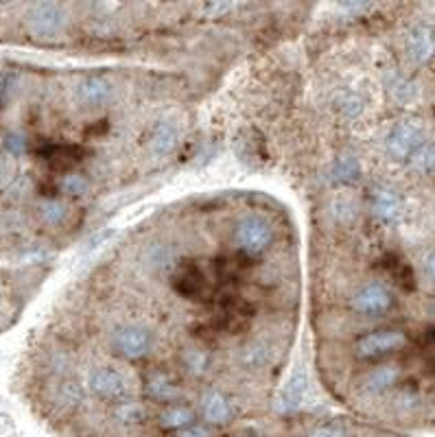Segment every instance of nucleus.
<instances>
[{"label": "nucleus", "mask_w": 435, "mask_h": 437, "mask_svg": "<svg viewBox=\"0 0 435 437\" xmlns=\"http://www.w3.org/2000/svg\"><path fill=\"white\" fill-rule=\"evenodd\" d=\"M409 166L420 175H433L435 173V142H424L422 147L409 158Z\"/></svg>", "instance_id": "20"}, {"label": "nucleus", "mask_w": 435, "mask_h": 437, "mask_svg": "<svg viewBox=\"0 0 435 437\" xmlns=\"http://www.w3.org/2000/svg\"><path fill=\"white\" fill-rule=\"evenodd\" d=\"M361 178V164L355 156H341L333 164L331 180L335 184H355Z\"/></svg>", "instance_id": "18"}, {"label": "nucleus", "mask_w": 435, "mask_h": 437, "mask_svg": "<svg viewBox=\"0 0 435 437\" xmlns=\"http://www.w3.org/2000/svg\"><path fill=\"white\" fill-rule=\"evenodd\" d=\"M422 271H424V276L429 278V280H433L435 282V247H431V249H426L424 252V256H422Z\"/></svg>", "instance_id": "28"}, {"label": "nucleus", "mask_w": 435, "mask_h": 437, "mask_svg": "<svg viewBox=\"0 0 435 437\" xmlns=\"http://www.w3.org/2000/svg\"><path fill=\"white\" fill-rule=\"evenodd\" d=\"M304 392H306V378H304L302 372H296L291 378H289L286 387L280 394L278 409L280 411H296L298 406L304 402Z\"/></svg>", "instance_id": "14"}, {"label": "nucleus", "mask_w": 435, "mask_h": 437, "mask_svg": "<svg viewBox=\"0 0 435 437\" xmlns=\"http://www.w3.org/2000/svg\"><path fill=\"white\" fill-rule=\"evenodd\" d=\"M68 24L66 7L60 3H38L26 11V28L36 38H55Z\"/></svg>", "instance_id": "5"}, {"label": "nucleus", "mask_w": 435, "mask_h": 437, "mask_svg": "<svg viewBox=\"0 0 435 437\" xmlns=\"http://www.w3.org/2000/svg\"><path fill=\"white\" fill-rule=\"evenodd\" d=\"M112 416L114 420L123 424V426H136V424H142L144 420H147L149 411H147V406H144L142 402L138 400H125V402H119L112 409Z\"/></svg>", "instance_id": "16"}, {"label": "nucleus", "mask_w": 435, "mask_h": 437, "mask_svg": "<svg viewBox=\"0 0 435 437\" xmlns=\"http://www.w3.org/2000/svg\"><path fill=\"white\" fill-rule=\"evenodd\" d=\"M180 142V127L173 121H160L149 138V153L154 158H164L176 151Z\"/></svg>", "instance_id": "11"}, {"label": "nucleus", "mask_w": 435, "mask_h": 437, "mask_svg": "<svg viewBox=\"0 0 435 437\" xmlns=\"http://www.w3.org/2000/svg\"><path fill=\"white\" fill-rule=\"evenodd\" d=\"M60 188L70 197H81V195L88 193L90 182L85 180L81 173H66L62 178V182H60Z\"/></svg>", "instance_id": "26"}, {"label": "nucleus", "mask_w": 435, "mask_h": 437, "mask_svg": "<svg viewBox=\"0 0 435 437\" xmlns=\"http://www.w3.org/2000/svg\"><path fill=\"white\" fill-rule=\"evenodd\" d=\"M3 173H5V160L0 158V178H3Z\"/></svg>", "instance_id": "32"}, {"label": "nucleus", "mask_w": 435, "mask_h": 437, "mask_svg": "<svg viewBox=\"0 0 435 437\" xmlns=\"http://www.w3.org/2000/svg\"><path fill=\"white\" fill-rule=\"evenodd\" d=\"M144 392H147L149 398L158 400V402H171L176 400L182 392H180V385L173 381L168 374H162V372H156L147 378V385H144Z\"/></svg>", "instance_id": "13"}, {"label": "nucleus", "mask_w": 435, "mask_h": 437, "mask_svg": "<svg viewBox=\"0 0 435 437\" xmlns=\"http://www.w3.org/2000/svg\"><path fill=\"white\" fill-rule=\"evenodd\" d=\"M178 437H210V431L206 426H199V424H190L182 431H178Z\"/></svg>", "instance_id": "30"}, {"label": "nucleus", "mask_w": 435, "mask_h": 437, "mask_svg": "<svg viewBox=\"0 0 435 437\" xmlns=\"http://www.w3.org/2000/svg\"><path fill=\"white\" fill-rule=\"evenodd\" d=\"M154 333L142 324H123L109 337L112 350L127 361L144 359L154 350Z\"/></svg>", "instance_id": "3"}, {"label": "nucleus", "mask_w": 435, "mask_h": 437, "mask_svg": "<svg viewBox=\"0 0 435 437\" xmlns=\"http://www.w3.org/2000/svg\"><path fill=\"white\" fill-rule=\"evenodd\" d=\"M235 7H237L235 3H208V5H206V11H208L210 16L219 18V14H227V11H232Z\"/></svg>", "instance_id": "31"}, {"label": "nucleus", "mask_w": 435, "mask_h": 437, "mask_svg": "<svg viewBox=\"0 0 435 437\" xmlns=\"http://www.w3.org/2000/svg\"><path fill=\"white\" fill-rule=\"evenodd\" d=\"M387 92H390V97H392L396 103L404 105V103H412V101L416 99L418 85H416L412 79L404 77V75H400V72H392V75L387 77Z\"/></svg>", "instance_id": "17"}, {"label": "nucleus", "mask_w": 435, "mask_h": 437, "mask_svg": "<svg viewBox=\"0 0 435 437\" xmlns=\"http://www.w3.org/2000/svg\"><path fill=\"white\" fill-rule=\"evenodd\" d=\"M114 95V85L107 77L103 75H92L85 77L79 85H77V101L81 107L85 109H97L103 107L105 103H109Z\"/></svg>", "instance_id": "8"}, {"label": "nucleus", "mask_w": 435, "mask_h": 437, "mask_svg": "<svg viewBox=\"0 0 435 437\" xmlns=\"http://www.w3.org/2000/svg\"><path fill=\"white\" fill-rule=\"evenodd\" d=\"M370 206L374 217L383 223H396L402 215V199L390 186H376L370 195Z\"/></svg>", "instance_id": "9"}, {"label": "nucleus", "mask_w": 435, "mask_h": 437, "mask_svg": "<svg viewBox=\"0 0 435 437\" xmlns=\"http://www.w3.org/2000/svg\"><path fill=\"white\" fill-rule=\"evenodd\" d=\"M398 378H400V367L394 363H385V365H379L372 372H367L363 387L367 394H383L394 383H398Z\"/></svg>", "instance_id": "12"}, {"label": "nucleus", "mask_w": 435, "mask_h": 437, "mask_svg": "<svg viewBox=\"0 0 435 437\" xmlns=\"http://www.w3.org/2000/svg\"><path fill=\"white\" fill-rule=\"evenodd\" d=\"M407 345V335L402 330H379V333H370L357 341V355L363 359H374V357H383L390 352Z\"/></svg>", "instance_id": "7"}, {"label": "nucleus", "mask_w": 435, "mask_h": 437, "mask_svg": "<svg viewBox=\"0 0 435 437\" xmlns=\"http://www.w3.org/2000/svg\"><path fill=\"white\" fill-rule=\"evenodd\" d=\"M85 385H88L90 394L107 400V402H125L134 398L136 383L134 378L116 365H97L85 376Z\"/></svg>", "instance_id": "1"}, {"label": "nucleus", "mask_w": 435, "mask_h": 437, "mask_svg": "<svg viewBox=\"0 0 435 437\" xmlns=\"http://www.w3.org/2000/svg\"><path fill=\"white\" fill-rule=\"evenodd\" d=\"M308 437H345L343 428L333 426V424H324V426H317L308 433Z\"/></svg>", "instance_id": "29"}, {"label": "nucleus", "mask_w": 435, "mask_h": 437, "mask_svg": "<svg viewBox=\"0 0 435 437\" xmlns=\"http://www.w3.org/2000/svg\"><path fill=\"white\" fill-rule=\"evenodd\" d=\"M3 149H5L9 156L20 158V156H24V151H26V138H24L22 134L11 131V134H7L5 140H3Z\"/></svg>", "instance_id": "27"}, {"label": "nucleus", "mask_w": 435, "mask_h": 437, "mask_svg": "<svg viewBox=\"0 0 435 437\" xmlns=\"http://www.w3.org/2000/svg\"><path fill=\"white\" fill-rule=\"evenodd\" d=\"M147 265L154 269H168L173 265V249L164 243H156L147 249Z\"/></svg>", "instance_id": "24"}, {"label": "nucleus", "mask_w": 435, "mask_h": 437, "mask_svg": "<svg viewBox=\"0 0 435 437\" xmlns=\"http://www.w3.org/2000/svg\"><path fill=\"white\" fill-rule=\"evenodd\" d=\"M160 424L166 426V428H186L193 424V411L188 406H168L166 411H162L160 416Z\"/></svg>", "instance_id": "22"}, {"label": "nucleus", "mask_w": 435, "mask_h": 437, "mask_svg": "<svg viewBox=\"0 0 435 437\" xmlns=\"http://www.w3.org/2000/svg\"><path fill=\"white\" fill-rule=\"evenodd\" d=\"M232 243L241 249L245 256H260L265 254L274 243V227L263 217H243L232 232Z\"/></svg>", "instance_id": "2"}, {"label": "nucleus", "mask_w": 435, "mask_h": 437, "mask_svg": "<svg viewBox=\"0 0 435 437\" xmlns=\"http://www.w3.org/2000/svg\"><path fill=\"white\" fill-rule=\"evenodd\" d=\"M350 304L359 315H383L392 308L394 296L383 282H365L353 296Z\"/></svg>", "instance_id": "6"}, {"label": "nucleus", "mask_w": 435, "mask_h": 437, "mask_svg": "<svg viewBox=\"0 0 435 437\" xmlns=\"http://www.w3.org/2000/svg\"><path fill=\"white\" fill-rule=\"evenodd\" d=\"M335 109L343 116V119H357V116H361L363 112V101L359 95L345 90V92H339L337 99H335Z\"/></svg>", "instance_id": "21"}, {"label": "nucleus", "mask_w": 435, "mask_h": 437, "mask_svg": "<svg viewBox=\"0 0 435 437\" xmlns=\"http://www.w3.org/2000/svg\"><path fill=\"white\" fill-rule=\"evenodd\" d=\"M201 411H204V418L213 424H225L232 416L227 398L219 392H208L201 398Z\"/></svg>", "instance_id": "15"}, {"label": "nucleus", "mask_w": 435, "mask_h": 437, "mask_svg": "<svg viewBox=\"0 0 435 437\" xmlns=\"http://www.w3.org/2000/svg\"><path fill=\"white\" fill-rule=\"evenodd\" d=\"M38 215L46 225H62L68 217V208L60 199H44L38 208Z\"/></svg>", "instance_id": "19"}, {"label": "nucleus", "mask_w": 435, "mask_h": 437, "mask_svg": "<svg viewBox=\"0 0 435 437\" xmlns=\"http://www.w3.org/2000/svg\"><path fill=\"white\" fill-rule=\"evenodd\" d=\"M83 400V392L77 383L72 381H66L62 383L60 387H57V404L64 406V409H75V406Z\"/></svg>", "instance_id": "23"}, {"label": "nucleus", "mask_w": 435, "mask_h": 437, "mask_svg": "<svg viewBox=\"0 0 435 437\" xmlns=\"http://www.w3.org/2000/svg\"><path fill=\"white\" fill-rule=\"evenodd\" d=\"M426 142L424 127L418 121H400L392 127L385 140V151L392 160L409 162V158Z\"/></svg>", "instance_id": "4"}, {"label": "nucleus", "mask_w": 435, "mask_h": 437, "mask_svg": "<svg viewBox=\"0 0 435 437\" xmlns=\"http://www.w3.org/2000/svg\"><path fill=\"white\" fill-rule=\"evenodd\" d=\"M431 315L435 317V302H433V306H431Z\"/></svg>", "instance_id": "33"}, {"label": "nucleus", "mask_w": 435, "mask_h": 437, "mask_svg": "<svg viewBox=\"0 0 435 437\" xmlns=\"http://www.w3.org/2000/svg\"><path fill=\"white\" fill-rule=\"evenodd\" d=\"M407 53L414 62L426 64L435 57V28L418 24L407 33Z\"/></svg>", "instance_id": "10"}, {"label": "nucleus", "mask_w": 435, "mask_h": 437, "mask_svg": "<svg viewBox=\"0 0 435 437\" xmlns=\"http://www.w3.org/2000/svg\"><path fill=\"white\" fill-rule=\"evenodd\" d=\"M182 361H184V367L199 376V374H204L208 369V355L204 352V350H199V347H188L184 350V355H182Z\"/></svg>", "instance_id": "25"}]
</instances>
